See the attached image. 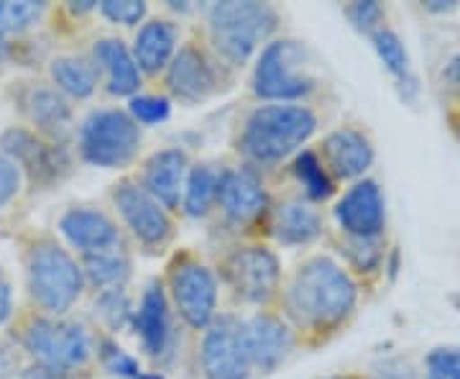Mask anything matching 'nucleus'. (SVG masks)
Segmentation results:
<instances>
[{
  "label": "nucleus",
  "instance_id": "obj_1",
  "mask_svg": "<svg viewBox=\"0 0 460 379\" xmlns=\"http://www.w3.org/2000/svg\"><path fill=\"white\" fill-rule=\"evenodd\" d=\"M358 305V282L330 257L302 264L287 293V308L299 326L332 330L343 326Z\"/></svg>",
  "mask_w": 460,
  "mask_h": 379
},
{
  "label": "nucleus",
  "instance_id": "obj_2",
  "mask_svg": "<svg viewBox=\"0 0 460 379\" xmlns=\"http://www.w3.org/2000/svg\"><path fill=\"white\" fill-rule=\"evenodd\" d=\"M317 131V116L307 105H261L246 121L241 151L259 165H274L307 144Z\"/></svg>",
  "mask_w": 460,
  "mask_h": 379
},
{
  "label": "nucleus",
  "instance_id": "obj_3",
  "mask_svg": "<svg viewBox=\"0 0 460 379\" xmlns=\"http://www.w3.org/2000/svg\"><path fill=\"white\" fill-rule=\"evenodd\" d=\"M26 284L31 300L51 318L65 315L83 293V266L54 241H39L26 257Z\"/></svg>",
  "mask_w": 460,
  "mask_h": 379
},
{
  "label": "nucleus",
  "instance_id": "obj_4",
  "mask_svg": "<svg viewBox=\"0 0 460 379\" xmlns=\"http://www.w3.org/2000/svg\"><path fill=\"white\" fill-rule=\"evenodd\" d=\"M21 347L31 356L33 364H41L65 379L72 372L83 369L93 354L90 336L80 323L51 315H36L23 326Z\"/></svg>",
  "mask_w": 460,
  "mask_h": 379
},
{
  "label": "nucleus",
  "instance_id": "obj_5",
  "mask_svg": "<svg viewBox=\"0 0 460 379\" xmlns=\"http://www.w3.org/2000/svg\"><path fill=\"white\" fill-rule=\"evenodd\" d=\"M277 29V11L266 3H215L210 8V36L215 50L230 65H246L251 54Z\"/></svg>",
  "mask_w": 460,
  "mask_h": 379
},
{
  "label": "nucleus",
  "instance_id": "obj_6",
  "mask_svg": "<svg viewBox=\"0 0 460 379\" xmlns=\"http://www.w3.org/2000/svg\"><path fill=\"white\" fill-rule=\"evenodd\" d=\"M141 147V131L123 111H95L80 126V154L87 165L126 167Z\"/></svg>",
  "mask_w": 460,
  "mask_h": 379
},
{
  "label": "nucleus",
  "instance_id": "obj_7",
  "mask_svg": "<svg viewBox=\"0 0 460 379\" xmlns=\"http://www.w3.org/2000/svg\"><path fill=\"white\" fill-rule=\"evenodd\" d=\"M314 87V77L307 75V51L299 41L284 39L261 51L253 75V90L266 100H295Z\"/></svg>",
  "mask_w": 460,
  "mask_h": 379
},
{
  "label": "nucleus",
  "instance_id": "obj_8",
  "mask_svg": "<svg viewBox=\"0 0 460 379\" xmlns=\"http://www.w3.org/2000/svg\"><path fill=\"white\" fill-rule=\"evenodd\" d=\"M251 354L246 344V323L235 315H220L210 323L202 344V372L208 379H248Z\"/></svg>",
  "mask_w": 460,
  "mask_h": 379
},
{
  "label": "nucleus",
  "instance_id": "obj_9",
  "mask_svg": "<svg viewBox=\"0 0 460 379\" xmlns=\"http://www.w3.org/2000/svg\"><path fill=\"white\" fill-rule=\"evenodd\" d=\"M169 287L174 305L192 329H208L215 320L217 308V282L205 264L195 259H181L172 266Z\"/></svg>",
  "mask_w": 460,
  "mask_h": 379
},
{
  "label": "nucleus",
  "instance_id": "obj_10",
  "mask_svg": "<svg viewBox=\"0 0 460 379\" xmlns=\"http://www.w3.org/2000/svg\"><path fill=\"white\" fill-rule=\"evenodd\" d=\"M335 221L348 239H384L386 198L376 180L353 182L335 203Z\"/></svg>",
  "mask_w": 460,
  "mask_h": 379
},
{
  "label": "nucleus",
  "instance_id": "obj_11",
  "mask_svg": "<svg viewBox=\"0 0 460 379\" xmlns=\"http://www.w3.org/2000/svg\"><path fill=\"white\" fill-rule=\"evenodd\" d=\"M279 259L263 247H246L233 251L226 262V280L235 295L248 302H266L279 287Z\"/></svg>",
  "mask_w": 460,
  "mask_h": 379
},
{
  "label": "nucleus",
  "instance_id": "obj_12",
  "mask_svg": "<svg viewBox=\"0 0 460 379\" xmlns=\"http://www.w3.org/2000/svg\"><path fill=\"white\" fill-rule=\"evenodd\" d=\"M323 162L332 180L358 182L376 162V149L371 136L356 126H341L323 141Z\"/></svg>",
  "mask_w": 460,
  "mask_h": 379
},
{
  "label": "nucleus",
  "instance_id": "obj_13",
  "mask_svg": "<svg viewBox=\"0 0 460 379\" xmlns=\"http://www.w3.org/2000/svg\"><path fill=\"white\" fill-rule=\"evenodd\" d=\"M115 205L118 213L123 215V221L128 223L131 233L146 247H159L164 244L172 233V221L166 211L148 195L144 187L133 185V182H123L115 190Z\"/></svg>",
  "mask_w": 460,
  "mask_h": 379
},
{
  "label": "nucleus",
  "instance_id": "obj_14",
  "mask_svg": "<svg viewBox=\"0 0 460 379\" xmlns=\"http://www.w3.org/2000/svg\"><path fill=\"white\" fill-rule=\"evenodd\" d=\"M0 154H5L21 169V175L26 172L33 182L54 180L62 169V149L57 144H47L41 136L18 126L0 136Z\"/></svg>",
  "mask_w": 460,
  "mask_h": 379
},
{
  "label": "nucleus",
  "instance_id": "obj_15",
  "mask_svg": "<svg viewBox=\"0 0 460 379\" xmlns=\"http://www.w3.org/2000/svg\"><path fill=\"white\" fill-rule=\"evenodd\" d=\"M217 200L230 221L248 223L266 208V190L253 169H228L217 180Z\"/></svg>",
  "mask_w": 460,
  "mask_h": 379
},
{
  "label": "nucleus",
  "instance_id": "obj_16",
  "mask_svg": "<svg viewBox=\"0 0 460 379\" xmlns=\"http://www.w3.org/2000/svg\"><path fill=\"white\" fill-rule=\"evenodd\" d=\"M59 231L72 247L83 251V257L120 247V233L113 221L93 208H69L59 218Z\"/></svg>",
  "mask_w": 460,
  "mask_h": 379
},
{
  "label": "nucleus",
  "instance_id": "obj_17",
  "mask_svg": "<svg viewBox=\"0 0 460 379\" xmlns=\"http://www.w3.org/2000/svg\"><path fill=\"white\" fill-rule=\"evenodd\" d=\"M246 344L251 364L263 374L274 372L292 351V333L274 315H256L246 323Z\"/></svg>",
  "mask_w": 460,
  "mask_h": 379
},
{
  "label": "nucleus",
  "instance_id": "obj_18",
  "mask_svg": "<svg viewBox=\"0 0 460 379\" xmlns=\"http://www.w3.org/2000/svg\"><path fill=\"white\" fill-rule=\"evenodd\" d=\"M184 172H187V154L184 151H180V149L156 151L144 169V190L162 208H177Z\"/></svg>",
  "mask_w": 460,
  "mask_h": 379
},
{
  "label": "nucleus",
  "instance_id": "obj_19",
  "mask_svg": "<svg viewBox=\"0 0 460 379\" xmlns=\"http://www.w3.org/2000/svg\"><path fill=\"white\" fill-rule=\"evenodd\" d=\"M133 329L138 330L141 344L151 356L164 354L172 338V318H169V302H166L162 284H148L141 297L138 311L133 313Z\"/></svg>",
  "mask_w": 460,
  "mask_h": 379
},
{
  "label": "nucleus",
  "instance_id": "obj_20",
  "mask_svg": "<svg viewBox=\"0 0 460 379\" xmlns=\"http://www.w3.org/2000/svg\"><path fill=\"white\" fill-rule=\"evenodd\" d=\"M166 85L177 98L187 100V103L205 100L215 87L213 67L208 65L202 51H198L195 47H184L169 67Z\"/></svg>",
  "mask_w": 460,
  "mask_h": 379
},
{
  "label": "nucleus",
  "instance_id": "obj_21",
  "mask_svg": "<svg viewBox=\"0 0 460 379\" xmlns=\"http://www.w3.org/2000/svg\"><path fill=\"white\" fill-rule=\"evenodd\" d=\"M371 44L376 51L378 62L384 65V69L396 80V90L404 103H417L420 98V80L411 69V57L407 44L402 41V36L384 26L376 33H371Z\"/></svg>",
  "mask_w": 460,
  "mask_h": 379
},
{
  "label": "nucleus",
  "instance_id": "obj_22",
  "mask_svg": "<svg viewBox=\"0 0 460 379\" xmlns=\"http://www.w3.org/2000/svg\"><path fill=\"white\" fill-rule=\"evenodd\" d=\"M23 111L36 126V131H41L49 139H62L69 126H72V111L66 105V100L51 90L47 85H33L29 87L26 98H23Z\"/></svg>",
  "mask_w": 460,
  "mask_h": 379
},
{
  "label": "nucleus",
  "instance_id": "obj_23",
  "mask_svg": "<svg viewBox=\"0 0 460 379\" xmlns=\"http://www.w3.org/2000/svg\"><path fill=\"white\" fill-rule=\"evenodd\" d=\"M95 62L108 77L113 95H133L141 85V69L120 39H100L95 44Z\"/></svg>",
  "mask_w": 460,
  "mask_h": 379
},
{
  "label": "nucleus",
  "instance_id": "obj_24",
  "mask_svg": "<svg viewBox=\"0 0 460 379\" xmlns=\"http://www.w3.org/2000/svg\"><path fill=\"white\" fill-rule=\"evenodd\" d=\"M323 233V215L310 203L289 200L274 213V236L287 247H305L320 239Z\"/></svg>",
  "mask_w": 460,
  "mask_h": 379
},
{
  "label": "nucleus",
  "instance_id": "obj_25",
  "mask_svg": "<svg viewBox=\"0 0 460 379\" xmlns=\"http://www.w3.org/2000/svg\"><path fill=\"white\" fill-rule=\"evenodd\" d=\"M174 50H177V26L156 18V21L144 23V29L136 36L133 59H136L138 69L154 75L169 65Z\"/></svg>",
  "mask_w": 460,
  "mask_h": 379
},
{
  "label": "nucleus",
  "instance_id": "obj_26",
  "mask_svg": "<svg viewBox=\"0 0 460 379\" xmlns=\"http://www.w3.org/2000/svg\"><path fill=\"white\" fill-rule=\"evenodd\" d=\"M51 83L72 98H90L98 87V69L80 57H57L49 65Z\"/></svg>",
  "mask_w": 460,
  "mask_h": 379
},
{
  "label": "nucleus",
  "instance_id": "obj_27",
  "mask_svg": "<svg viewBox=\"0 0 460 379\" xmlns=\"http://www.w3.org/2000/svg\"><path fill=\"white\" fill-rule=\"evenodd\" d=\"M84 272L98 287L108 290H120L126 280L131 277V259L126 257V251L120 247L98 251V254H87L84 257Z\"/></svg>",
  "mask_w": 460,
  "mask_h": 379
},
{
  "label": "nucleus",
  "instance_id": "obj_28",
  "mask_svg": "<svg viewBox=\"0 0 460 379\" xmlns=\"http://www.w3.org/2000/svg\"><path fill=\"white\" fill-rule=\"evenodd\" d=\"M295 177L305 187V195L314 203H323L335 195V180L325 162L314 151H302L295 159Z\"/></svg>",
  "mask_w": 460,
  "mask_h": 379
},
{
  "label": "nucleus",
  "instance_id": "obj_29",
  "mask_svg": "<svg viewBox=\"0 0 460 379\" xmlns=\"http://www.w3.org/2000/svg\"><path fill=\"white\" fill-rule=\"evenodd\" d=\"M343 254L348 266L356 275L374 277L378 272H384V259H386L384 239H348L345 236Z\"/></svg>",
  "mask_w": 460,
  "mask_h": 379
},
{
  "label": "nucleus",
  "instance_id": "obj_30",
  "mask_svg": "<svg viewBox=\"0 0 460 379\" xmlns=\"http://www.w3.org/2000/svg\"><path fill=\"white\" fill-rule=\"evenodd\" d=\"M217 180L220 177L208 165L195 167L187 177V187H184V211L195 218L208 213L213 200L217 198Z\"/></svg>",
  "mask_w": 460,
  "mask_h": 379
},
{
  "label": "nucleus",
  "instance_id": "obj_31",
  "mask_svg": "<svg viewBox=\"0 0 460 379\" xmlns=\"http://www.w3.org/2000/svg\"><path fill=\"white\" fill-rule=\"evenodd\" d=\"M47 14V3H13V0H3L0 3V36H18V33L29 32L36 26Z\"/></svg>",
  "mask_w": 460,
  "mask_h": 379
},
{
  "label": "nucleus",
  "instance_id": "obj_32",
  "mask_svg": "<svg viewBox=\"0 0 460 379\" xmlns=\"http://www.w3.org/2000/svg\"><path fill=\"white\" fill-rule=\"evenodd\" d=\"M98 354H100V362H102V366H105L111 374H115V377H120V379L141 377V366H138V362L133 359L131 354H126V351L118 347V344H113V341L102 338V341H100Z\"/></svg>",
  "mask_w": 460,
  "mask_h": 379
},
{
  "label": "nucleus",
  "instance_id": "obj_33",
  "mask_svg": "<svg viewBox=\"0 0 460 379\" xmlns=\"http://www.w3.org/2000/svg\"><path fill=\"white\" fill-rule=\"evenodd\" d=\"M345 16L348 21L363 33H376L378 29H384V18H386V11L384 5L376 3V0H356L345 8Z\"/></svg>",
  "mask_w": 460,
  "mask_h": 379
},
{
  "label": "nucleus",
  "instance_id": "obj_34",
  "mask_svg": "<svg viewBox=\"0 0 460 379\" xmlns=\"http://www.w3.org/2000/svg\"><path fill=\"white\" fill-rule=\"evenodd\" d=\"M429 377L460 379V347L432 348L425 359Z\"/></svg>",
  "mask_w": 460,
  "mask_h": 379
},
{
  "label": "nucleus",
  "instance_id": "obj_35",
  "mask_svg": "<svg viewBox=\"0 0 460 379\" xmlns=\"http://www.w3.org/2000/svg\"><path fill=\"white\" fill-rule=\"evenodd\" d=\"M100 313L102 318L113 326V329H123L128 320H131V302H128V297L123 290H105L102 295H100L98 302Z\"/></svg>",
  "mask_w": 460,
  "mask_h": 379
},
{
  "label": "nucleus",
  "instance_id": "obj_36",
  "mask_svg": "<svg viewBox=\"0 0 460 379\" xmlns=\"http://www.w3.org/2000/svg\"><path fill=\"white\" fill-rule=\"evenodd\" d=\"M102 16L113 23H123V26H133L141 18L146 16V3L141 0H105L100 5Z\"/></svg>",
  "mask_w": 460,
  "mask_h": 379
},
{
  "label": "nucleus",
  "instance_id": "obj_37",
  "mask_svg": "<svg viewBox=\"0 0 460 379\" xmlns=\"http://www.w3.org/2000/svg\"><path fill=\"white\" fill-rule=\"evenodd\" d=\"M131 118L141 121V123H159L169 118V100L154 98V95H141V98L131 100Z\"/></svg>",
  "mask_w": 460,
  "mask_h": 379
},
{
  "label": "nucleus",
  "instance_id": "obj_38",
  "mask_svg": "<svg viewBox=\"0 0 460 379\" xmlns=\"http://www.w3.org/2000/svg\"><path fill=\"white\" fill-rule=\"evenodd\" d=\"M371 379H420L417 366L404 356H386L371 366Z\"/></svg>",
  "mask_w": 460,
  "mask_h": 379
},
{
  "label": "nucleus",
  "instance_id": "obj_39",
  "mask_svg": "<svg viewBox=\"0 0 460 379\" xmlns=\"http://www.w3.org/2000/svg\"><path fill=\"white\" fill-rule=\"evenodd\" d=\"M21 180H23L21 169L5 154H0V211L16 200L21 193Z\"/></svg>",
  "mask_w": 460,
  "mask_h": 379
},
{
  "label": "nucleus",
  "instance_id": "obj_40",
  "mask_svg": "<svg viewBox=\"0 0 460 379\" xmlns=\"http://www.w3.org/2000/svg\"><path fill=\"white\" fill-rule=\"evenodd\" d=\"M13 374H18L16 354L8 344H0V379H11Z\"/></svg>",
  "mask_w": 460,
  "mask_h": 379
},
{
  "label": "nucleus",
  "instance_id": "obj_41",
  "mask_svg": "<svg viewBox=\"0 0 460 379\" xmlns=\"http://www.w3.org/2000/svg\"><path fill=\"white\" fill-rule=\"evenodd\" d=\"M13 315V290L5 280H0V329L11 320Z\"/></svg>",
  "mask_w": 460,
  "mask_h": 379
},
{
  "label": "nucleus",
  "instance_id": "obj_42",
  "mask_svg": "<svg viewBox=\"0 0 460 379\" xmlns=\"http://www.w3.org/2000/svg\"><path fill=\"white\" fill-rule=\"evenodd\" d=\"M443 77L447 80V83L453 85V87H458L460 90V51L447 59V65H445L443 69Z\"/></svg>",
  "mask_w": 460,
  "mask_h": 379
},
{
  "label": "nucleus",
  "instance_id": "obj_43",
  "mask_svg": "<svg viewBox=\"0 0 460 379\" xmlns=\"http://www.w3.org/2000/svg\"><path fill=\"white\" fill-rule=\"evenodd\" d=\"M422 8L429 11V14H453V11H458V0H428V3H422Z\"/></svg>",
  "mask_w": 460,
  "mask_h": 379
},
{
  "label": "nucleus",
  "instance_id": "obj_44",
  "mask_svg": "<svg viewBox=\"0 0 460 379\" xmlns=\"http://www.w3.org/2000/svg\"><path fill=\"white\" fill-rule=\"evenodd\" d=\"M399 269H402V257H399L396 248H389L386 251V259H384V272L389 275V280H396Z\"/></svg>",
  "mask_w": 460,
  "mask_h": 379
},
{
  "label": "nucleus",
  "instance_id": "obj_45",
  "mask_svg": "<svg viewBox=\"0 0 460 379\" xmlns=\"http://www.w3.org/2000/svg\"><path fill=\"white\" fill-rule=\"evenodd\" d=\"M8 54H11V47H8V41L0 36V62H5V59H8Z\"/></svg>",
  "mask_w": 460,
  "mask_h": 379
},
{
  "label": "nucleus",
  "instance_id": "obj_46",
  "mask_svg": "<svg viewBox=\"0 0 460 379\" xmlns=\"http://www.w3.org/2000/svg\"><path fill=\"white\" fill-rule=\"evenodd\" d=\"M453 305H456V308H458V311H460V290H458V293H456V295H453Z\"/></svg>",
  "mask_w": 460,
  "mask_h": 379
},
{
  "label": "nucleus",
  "instance_id": "obj_47",
  "mask_svg": "<svg viewBox=\"0 0 460 379\" xmlns=\"http://www.w3.org/2000/svg\"><path fill=\"white\" fill-rule=\"evenodd\" d=\"M138 379H164V377H159V374H141Z\"/></svg>",
  "mask_w": 460,
  "mask_h": 379
},
{
  "label": "nucleus",
  "instance_id": "obj_48",
  "mask_svg": "<svg viewBox=\"0 0 460 379\" xmlns=\"http://www.w3.org/2000/svg\"><path fill=\"white\" fill-rule=\"evenodd\" d=\"M456 129H458V133H460V105H458V118H456Z\"/></svg>",
  "mask_w": 460,
  "mask_h": 379
},
{
  "label": "nucleus",
  "instance_id": "obj_49",
  "mask_svg": "<svg viewBox=\"0 0 460 379\" xmlns=\"http://www.w3.org/2000/svg\"><path fill=\"white\" fill-rule=\"evenodd\" d=\"M425 379H438V377H429V374H425Z\"/></svg>",
  "mask_w": 460,
  "mask_h": 379
}]
</instances>
